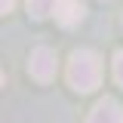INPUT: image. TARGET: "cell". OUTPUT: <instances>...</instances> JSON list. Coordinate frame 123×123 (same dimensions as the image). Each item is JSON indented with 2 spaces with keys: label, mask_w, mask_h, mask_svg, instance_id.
I'll list each match as a JSON object with an SVG mask.
<instances>
[{
  "label": "cell",
  "mask_w": 123,
  "mask_h": 123,
  "mask_svg": "<svg viewBox=\"0 0 123 123\" xmlns=\"http://www.w3.org/2000/svg\"><path fill=\"white\" fill-rule=\"evenodd\" d=\"M68 83L77 92H92L102 83V59L92 49H74L68 62Z\"/></svg>",
  "instance_id": "obj_1"
},
{
  "label": "cell",
  "mask_w": 123,
  "mask_h": 123,
  "mask_svg": "<svg viewBox=\"0 0 123 123\" xmlns=\"http://www.w3.org/2000/svg\"><path fill=\"white\" fill-rule=\"evenodd\" d=\"M55 65H59V59H55V52H52L49 46H37V49H31V55H28V71H31L34 80L49 83V80L55 77Z\"/></svg>",
  "instance_id": "obj_2"
},
{
  "label": "cell",
  "mask_w": 123,
  "mask_h": 123,
  "mask_svg": "<svg viewBox=\"0 0 123 123\" xmlns=\"http://www.w3.org/2000/svg\"><path fill=\"white\" fill-rule=\"evenodd\" d=\"M52 15H55V22L62 28H74L86 15V6H83V0H55L52 3Z\"/></svg>",
  "instance_id": "obj_3"
},
{
  "label": "cell",
  "mask_w": 123,
  "mask_h": 123,
  "mask_svg": "<svg viewBox=\"0 0 123 123\" xmlns=\"http://www.w3.org/2000/svg\"><path fill=\"white\" fill-rule=\"evenodd\" d=\"M86 123H123V108L114 98H102L95 102V108L89 111Z\"/></svg>",
  "instance_id": "obj_4"
},
{
  "label": "cell",
  "mask_w": 123,
  "mask_h": 123,
  "mask_svg": "<svg viewBox=\"0 0 123 123\" xmlns=\"http://www.w3.org/2000/svg\"><path fill=\"white\" fill-rule=\"evenodd\" d=\"M52 3L55 0H28V15L40 22V18H46V15L52 12Z\"/></svg>",
  "instance_id": "obj_5"
},
{
  "label": "cell",
  "mask_w": 123,
  "mask_h": 123,
  "mask_svg": "<svg viewBox=\"0 0 123 123\" xmlns=\"http://www.w3.org/2000/svg\"><path fill=\"white\" fill-rule=\"evenodd\" d=\"M114 80L123 86V49H117V52H114Z\"/></svg>",
  "instance_id": "obj_6"
},
{
  "label": "cell",
  "mask_w": 123,
  "mask_h": 123,
  "mask_svg": "<svg viewBox=\"0 0 123 123\" xmlns=\"http://www.w3.org/2000/svg\"><path fill=\"white\" fill-rule=\"evenodd\" d=\"M12 6H15V0H0V9L3 12H12Z\"/></svg>",
  "instance_id": "obj_7"
}]
</instances>
